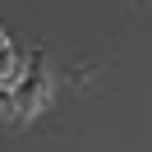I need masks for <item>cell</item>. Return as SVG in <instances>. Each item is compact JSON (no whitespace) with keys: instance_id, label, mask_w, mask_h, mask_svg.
<instances>
[{"instance_id":"cell-1","label":"cell","mask_w":152,"mask_h":152,"mask_svg":"<svg viewBox=\"0 0 152 152\" xmlns=\"http://www.w3.org/2000/svg\"><path fill=\"white\" fill-rule=\"evenodd\" d=\"M14 111L28 120V115H37L42 106L51 102V74H46V65H42V56H28V69H23V78L14 83Z\"/></svg>"},{"instance_id":"cell-2","label":"cell","mask_w":152,"mask_h":152,"mask_svg":"<svg viewBox=\"0 0 152 152\" xmlns=\"http://www.w3.org/2000/svg\"><path fill=\"white\" fill-rule=\"evenodd\" d=\"M23 69H28V56L10 42V46L0 51V88H10V92H14V83L23 78Z\"/></svg>"},{"instance_id":"cell-4","label":"cell","mask_w":152,"mask_h":152,"mask_svg":"<svg viewBox=\"0 0 152 152\" xmlns=\"http://www.w3.org/2000/svg\"><path fill=\"white\" fill-rule=\"evenodd\" d=\"M5 46H10V32H5V28H0V51H5Z\"/></svg>"},{"instance_id":"cell-3","label":"cell","mask_w":152,"mask_h":152,"mask_svg":"<svg viewBox=\"0 0 152 152\" xmlns=\"http://www.w3.org/2000/svg\"><path fill=\"white\" fill-rule=\"evenodd\" d=\"M0 111H14V97H10V88H0Z\"/></svg>"}]
</instances>
